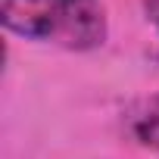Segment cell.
Here are the masks:
<instances>
[{
	"instance_id": "cell-1",
	"label": "cell",
	"mask_w": 159,
	"mask_h": 159,
	"mask_svg": "<svg viewBox=\"0 0 159 159\" xmlns=\"http://www.w3.org/2000/svg\"><path fill=\"white\" fill-rule=\"evenodd\" d=\"M0 22L10 34L66 50H94L106 41L100 0H0Z\"/></svg>"
},
{
	"instance_id": "cell-2",
	"label": "cell",
	"mask_w": 159,
	"mask_h": 159,
	"mask_svg": "<svg viewBox=\"0 0 159 159\" xmlns=\"http://www.w3.org/2000/svg\"><path fill=\"white\" fill-rule=\"evenodd\" d=\"M131 134H134V140L140 143V147H147V150H159V94L134 116V122H131Z\"/></svg>"
},
{
	"instance_id": "cell-3",
	"label": "cell",
	"mask_w": 159,
	"mask_h": 159,
	"mask_svg": "<svg viewBox=\"0 0 159 159\" xmlns=\"http://www.w3.org/2000/svg\"><path fill=\"white\" fill-rule=\"evenodd\" d=\"M143 13H147V19L153 22V28L159 31V0H143Z\"/></svg>"
}]
</instances>
